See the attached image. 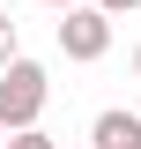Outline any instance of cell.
<instances>
[{"mask_svg": "<svg viewBox=\"0 0 141 149\" xmlns=\"http://www.w3.org/2000/svg\"><path fill=\"white\" fill-rule=\"evenodd\" d=\"M97 8H104V15H134L141 0H97Z\"/></svg>", "mask_w": 141, "mask_h": 149, "instance_id": "6", "label": "cell"}, {"mask_svg": "<svg viewBox=\"0 0 141 149\" xmlns=\"http://www.w3.org/2000/svg\"><path fill=\"white\" fill-rule=\"evenodd\" d=\"M45 104H52V74L37 67V60H8L0 67V134H15V127H37L45 119Z\"/></svg>", "mask_w": 141, "mask_h": 149, "instance_id": "1", "label": "cell"}, {"mask_svg": "<svg viewBox=\"0 0 141 149\" xmlns=\"http://www.w3.org/2000/svg\"><path fill=\"white\" fill-rule=\"evenodd\" d=\"M45 8H74V0H45Z\"/></svg>", "mask_w": 141, "mask_h": 149, "instance_id": "8", "label": "cell"}, {"mask_svg": "<svg viewBox=\"0 0 141 149\" xmlns=\"http://www.w3.org/2000/svg\"><path fill=\"white\" fill-rule=\"evenodd\" d=\"M134 82H141V45H134Z\"/></svg>", "mask_w": 141, "mask_h": 149, "instance_id": "7", "label": "cell"}, {"mask_svg": "<svg viewBox=\"0 0 141 149\" xmlns=\"http://www.w3.org/2000/svg\"><path fill=\"white\" fill-rule=\"evenodd\" d=\"M0 149H52V134L45 127H15V134H0Z\"/></svg>", "mask_w": 141, "mask_h": 149, "instance_id": "4", "label": "cell"}, {"mask_svg": "<svg viewBox=\"0 0 141 149\" xmlns=\"http://www.w3.org/2000/svg\"><path fill=\"white\" fill-rule=\"evenodd\" d=\"M8 60H15V15L0 8V67H8Z\"/></svg>", "mask_w": 141, "mask_h": 149, "instance_id": "5", "label": "cell"}, {"mask_svg": "<svg viewBox=\"0 0 141 149\" xmlns=\"http://www.w3.org/2000/svg\"><path fill=\"white\" fill-rule=\"evenodd\" d=\"M111 22L119 15H104V8H97V0H74V8H59V52L67 60H104L111 52Z\"/></svg>", "mask_w": 141, "mask_h": 149, "instance_id": "2", "label": "cell"}, {"mask_svg": "<svg viewBox=\"0 0 141 149\" xmlns=\"http://www.w3.org/2000/svg\"><path fill=\"white\" fill-rule=\"evenodd\" d=\"M89 149H141V112H126V104L97 112V127H89Z\"/></svg>", "mask_w": 141, "mask_h": 149, "instance_id": "3", "label": "cell"}]
</instances>
